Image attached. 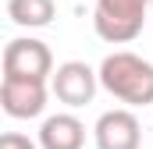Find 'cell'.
Here are the masks:
<instances>
[{
	"instance_id": "9c48e42d",
	"label": "cell",
	"mask_w": 153,
	"mask_h": 149,
	"mask_svg": "<svg viewBox=\"0 0 153 149\" xmlns=\"http://www.w3.org/2000/svg\"><path fill=\"white\" fill-rule=\"evenodd\" d=\"M0 149H39V142H32L22 131H7V135H0Z\"/></svg>"
},
{
	"instance_id": "8992f818",
	"label": "cell",
	"mask_w": 153,
	"mask_h": 149,
	"mask_svg": "<svg viewBox=\"0 0 153 149\" xmlns=\"http://www.w3.org/2000/svg\"><path fill=\"white\" fill-rule=\"evenodd\" d=\"M93 139H96V149H139L143 146V124L132 110H107L100 114Z\"/></svg>"
},
{
	"instance_id": "277c9868",
	"label": "cell",
	"mask_w": 153,
	"mask_h": 149,
	"mask_svg": "<svg viewBox=\"0 0 153 149\" xmlns=\"http://www.w3.org/2000/svg\"><path fill=\"white\" fill-rule=\"evenodd\" d=\"M96 85H100V71H93L85 60H64L50 74V92L57 96V103H64L71 110L93 103Z\"/></svg>"
},
{
	"instance_id": "3957f363",
	"label": "cell",
	"mask_w": 153,
	"mask_h": 149,
	"mask_svg": "<svg viewBox=\"0 0 153 149\" xmlns=\"http://www.w3.org/2000/svg\"><path fill=\"white\" fill-rule=\"evenodd\" d=\"M4 74L7 78H50L53 74V53L43 39L18 36L4 46Z\"/></svg>"
},
{
	"instance_id": "52a82bcc",
	"label": "cell",
	"mask_w": 153,
	"mask_h": 149,
	"mask_svg": "<svg viewBox=\"0 0 153 149\" xmlns=\"http://www.w3.org/2000/svg\"><path fill=\"white\" fill-rule=\"evenodd\" d=\"M39 149H82L85 146V124L75 114H53L39 124Z\"/></svg>"
},
{
	"instance_id": "ba28073f",
	"label": "cell",
	"mask_w": 153,
	"mask_h": 149,
	"mask_svg": "<svg viewBox=\"0 0 153 149\" xmlns=\"http://www.w3.org/2000/svg\"><path fill=\"white\" fill-rule=\"evenodd\" d=\"M57 14L53 0H7V18L22 29H43Z\"/></svg>"
},
{
	"instance_id": "6da1fadb",
	"label": "cell",
	"mask_w": 153,
	"mask_h": 149,
	"mask_svg": "<svg viewBox=\"0 0 153 149\" xmlns=\"http://www.w3.org/2000/svg\"><path fill=\"white\" fill-rule=\"evenodd\" d=\"M100 85L128 107H146L153 103V64L139 53L117 50L100 64Z\"/></svg>"
},
{
	"instance_id": "30bf717a",
	"label": "cell",
	"mask_w": 153,
	"mask_h": 149,
	"mask_svg": "<svg viewBox=\"0 0 153 149\" xmlns=\"http://www.w3.org/2000/svg\"><path fill=\"white\" fill-rule=\"evenodd\" d=\"M150 11H153V0H150Z\"/></svg>"
},
{
	"instance_id": "7a4b0ae2",
	"label": "cell",
	"mask_w": 153,
	"mask_h": 149,
	"mask_svg": "<svg viewBox=\"0 0 153 149\" xmlns=\"http://www.w3.org/2000/svg\"><path fill=\"white\" fill-rule=\"evenodd\" d=\"M146 11H150V0H96L93 29L103 43H114V46L132 43L143 32Z\"/></svg>"
},
{
	"instance_id": "5b68a950",
	"label": "cell",
	"mask_w": 153,
	"mask_h": 149,
	"mask_svg": "<svg viewBox=\"0 0 153 149\" xmlns=\"http://www.w3.org/2000/svg\"><path fill=\"white\" fill-rule=\"evenodd\" d=\"M0 107L14 121H29L46 110V78H7L0 82Z\"/></svg>"
}]
</instances>
